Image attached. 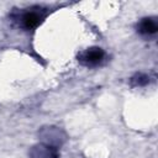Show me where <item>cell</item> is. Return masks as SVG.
Here are the masks:
<instances>
[{
  "label": "cell",
  "mask_w": 158,
  "mask_h": 158,
  "mask_svg": "<svg viewBox=\"0 0 158 158\" xmlns=\"http://www.w3.org/2000/svg\"><path fill=\"white\" fill-rule=\"evenodd\" d=\"M104 51L99 47H91L89 49H86L85 52H83L79 57L80 62L88 67H93V65H96L99 64L102 59H104Z\"/></svg>",
  "instance_id": "obj_1"
},
{
  "label": "cell",
  "mask_w": 158,
  "mask_h": 158,
  "mask_svg": "<svg viewBox=\"0 0 158 158\" xmlns=\"http://www.w3.org/2000/svg\"><path fill=\"white\" fill-rule=\"evenodd\" d=\"M31 156H32V158H58L56 148H53L51 146H44V144L36 146L32 149Z\"/></svg>",
  "instance_id": "obj_2"
},
{
  "label": "cell",
  "mask_w": 158,
  "mask_h": 158,
  "mask_svg": "<svg viewBox=\"0 0 158 158\" xmlns=\"http://www.w3.org/2000/svg\"><path fill=\"white\" fill-rule=\"evenodd\" d=\"M137 28H138V32L142 33V35H153V33L157 32L158 25H157V21L154 19L146 17V19L141 20Z\"/></svg>",
  "instance_id": "obj_3"
},
{
  "label": "cell",
  "mask_w": 158,
  "mask_h": 158,
  "mask_svg": "<svg viewBox=\"0 0 158 158\" xmlns=\"http://www.w3.org/2000/svg\"><path fill=\"white\" fill-rule=\"evenodd\" d=\"M42 17L36 11H28L22 16V25L26 28H35L41 22Z\"/></svg>",
  "instance_id": "obj_4"
},
{
  "label": "cell",
  "mask_w": 158,
  "mask_h": 158,
  "mask_svg": "<svg viewBox=\"0 0 158 158\" xmlns=\"http://www.w3.org/2000/svg\"><path fill=\"white\" fill-rule=\"evenodd\" d=\"M131 81H132V84H133V85H138V86H142V85H146V84L149 81V78H148L146 74L138 73V74H136L135 77H132Z\"/></svg>",
  "instance_id": "obj_5"
}]
</instances>
